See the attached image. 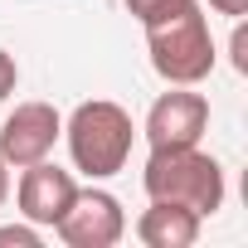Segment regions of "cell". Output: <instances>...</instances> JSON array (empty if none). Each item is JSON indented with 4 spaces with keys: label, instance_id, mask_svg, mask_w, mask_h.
Wrapping results in <instances>:
<instances>
[{
    "label": "cell",
    "instance_id": "obj_1",
    "mask_svg": "<svg viewBox=\"0 0 248 248\" xmlns=\"http://www.w3.org/2000/svg\"><path fill=\"white\" fill-rule=\"evenodd\" d=\"M141 185L151 200L185 204L200 219L224 204V170L200 146H151V161L141 170Z\"/></svg>",
    "mask_w": 248,
    "mask_h": 248
},
{
    "label": "cell",
    "instance_id": "obj_2",
    "mask_svg": "<svg viewBox=\"0 0 248 248\" xmlns=\"http://www.w3.org/2000/svg\"><path fill=\"white\" fill-rule=\"evenodd\" d=\"M68 151H73V166L83 170V175H93V180H107V175H117L122 166H127V156H132V117H127V107H117V102H107V97H97V102H78V112L68 117Z\"/></svg>",
    "mask_w": 248,
    "mask_h": 248
},
{
    "label": "cell",
    "instance_id": "obj_3",
    "mask_svg": "<svg viewBox=\"0 0 248 248\" xmlns=\"http://www.w3.org/2000/svg\"><path fill=\"white\" fill-rule=\"evenodd\" d=\"M141 30H146L151 68L166 83L195 88V83L209 78V68H214V39H209V25H204L200 5H185L180 15L156 20V25H141Z\"/></svg>",
    "mask_w": 248,
    "mask_h": 248
},
{
    "label": "cell",
    "instance_id": "obj_4",
    "mask_svg": "<svg viewBox=\"0 0 248 248\" xmlns=\"http://www.w3.org/2000/svg\"><path fill=\"white\" fill-rule=\"evenodd\" d=\"M54 229L68 248H112L127 233V214H122L117 195H107V190H78Z\"/></svg>",
    "mask_w": 248,
    "mask_h": 248
},
{
    "label": "cell",
    "instance_id": "obj_5",
    "mask_svg": "<svg viewBox=\"0 0 248 248\" xmlns=\"http://www.w3.org/2000/svg\"><path fill=\"white\" fill-rule=\"evenodd\" d=\"M59 137H63V122L49 102H20L0 127V156H5V166L25 170V166L44 161Z\"/></svg>",
    "mask_w": 248,
    "mask_h": 248
},
{
    "label": "cell",
    "instance_id": "obj_6",
    "mask_svg": "<svg viewBox=\"0 0 248 248\" xmlns=\"http://www.w3.org/2000/svg\"><path fill=\"white\" fill-rule=\"evenodd\" d=\"M204 127H209V102L175 83V93H161L151 102L141 132H146L151 146H200Z\"/></svg>",
    "mask_w": 248,
    "mask_h": 248
},
{
    "label": "cell",
    "instance_id": "obj_7",
    "mask_svg": "<svg viewBox=\"0 0 248 248\" xmlns=\"http://www.w3.org/2000/svg\"><path fill=\"white\" fill-rule=\"evenodd\" d=\"M73 195H78L73 175L59 170V166H49V156L34 161V166H25V175H20V214L30 224H39V229H54L63 219V209L73 204Z\"/></svg>",
    "mask_w": 248,
    "mask_h": 248
},
{
    "label": "cell",
    "instance_id": "obj_8",
    "mask_svg": "<svg viewBox=\"0 0 248 248\" xmlns=\"http://www.w3.org/2000/svg\"><path fill=\"white\" fill-rule=\"evenodd\" d=\"M137 238L146 248H190L200 238V214L185 209V204H166V200H151V209L137 219Z\"/></svg>",
    "mask_w": 248,
    "mask_h": 248
},
{
    "label": "cell",
    "instance_id": "obj_9",
    "mask_svg": "<svg viewBox=\"0 0 248 248\" xmlns=\"http://www.w3.org/2000/svg\"><path fill=\"white\" fill-rule=\"evenodd\" d=\"M185 5H195V0H127V10L141 20V25H156V20H170L180 15Z\"/></svg>",
    "mask_w": 248,
    "mask_h": 248
},
{
    "label": "cell",
    "instance_id": "obj_10",
    "mask_svg": "<svg viewBox=\"0 0 248 248\" xmlns=\"http://www.w3.org/2000/svg\"><path fill=\"white\" fill-rule=\"evenodd\" d=\"M39 248V224L30 229V224H5V229H0V248Z\"/></svg>",
    "mask_w": 248,
    "mask_h": 248
},
{
    "label": "cell",
    "instance_id": "obj_11",
    "mask_svg": "<svg viewBox=\"0 0 248 248\" xmlns=\"http://www.w3.org/2000/svg\"><path fill=\"white\" fill-rule=\"evenodd\" d=\"M15 83H20V68H15V59H10L5 49H0V102L15 93Z\"/></svg>",
    "mask_w": 248,
    "mask_h": 248
},
{
    "label": "cell",
    "instance_id": "obj_12",
    "mask_svg": "<svg viewBox=\"0 0 248 248\" xmlns=\"http://www.w3.org/2000/svg\"><path fill=\"white\" fill-rule=\"evenodd\" d=\"M233 68L248 73V30H243V25L233 30Z\"/></svg>",
    "mask_w": 248,
    "mask_h": 248
},
{
    "label": "cell",
    "instance_id": "obj_13",
    "mask_svg": "<svg viewBox=\"0 0 248 248\" xmlns=\"http://www.w3.org/2000/svg\"><path fill=\"white\" fill-rule=\"evenodd\" d=\"M209 5H214L219 15H233V20H243V15H248V0H209Z\"/></svg>",
    "mask_w": 248,
    "mask_h": 248
},
{
    "label": "cell",
    "instance_id": "obj_14",
    "mask_svg": "<svg viewBox=\"0 0 248 248\" xmlns=\"http://www.w3.org/2000/svg\"><path fill=\"white\" fill-rule=\"evenodd\" d=\"M5 195H10V166H5V156H0V204H5Z\"/></svg>",
    "mask_w": 248,
    "mask_h": 248
}]
</instances>
